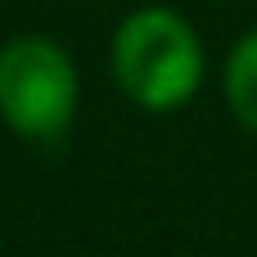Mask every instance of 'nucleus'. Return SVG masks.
Instances as JSON below:
<instances>
[{
	"mask_svg": "<svg viewBox=\"0 0 257 257\" xmlns=\"http://www.w3.org/2000/svg\"><path fill=\"white\" fill-rule=\"evenodd\" d=\"M113 86L140 113H181L208 81V50L199 27L172 5L131 9L108 41Z\"/></svg>",
	"mask_w": 257,
	"mask_h": 257,
	"instance_id": "obj_1",
	"label": "nucleus"
},
{
	"mask_svg": "<svg viewBox=\"0 0 257 257\" xmlns=\"http://www.w3.org/2000/svg\"><path fill=\"white\" fill-rule=\"evenodd\" d=\"M81 72L63 41L18 32L0 45V122L27 145H63L77 126Z\"/></svg>",
	"mask_w": 257,
	"mask_h": 257,
	"instance_id": "obj_2",
	"label": "nucleus"
},
{
	"mask_svg": "<svg viewBox=\"0 0 257 257\" xmlns=\"http://www.w3.org/2000/svg\"><path fill=\"white\" fill-rule=\"evenodd\" d=\"M221 95H226L230 117L257 140V27H248L230 45L221 63Z\"/></svg>",
	"mask_w": 257,
	"mask_h": 257,
	"instance_id": "obj_3",
	"label": "nucleus"
}]
</instances>
